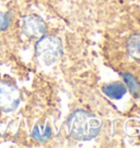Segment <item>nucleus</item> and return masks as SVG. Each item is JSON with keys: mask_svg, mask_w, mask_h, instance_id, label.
<instances>
[{"mask_svg": "<svg viewBox=\"0 0 140 148\" xmlns=\"http://www.w3.org/2000/svg\"><path fill=\"white\" fill-rule=\"evenodd\" d=\"M11 22V15L10 13H1L0 12V31H5L8 28Z\"/></svg>", "mask_w": 140, "mask_h": 148, "instance_id": "1a4fd4ad", "label": "nucleus"}, {"mask_svg": "<svg viewBox=\"0 0 140 148\" xmlns=\"http://www.w3.org/2000/svg\"><path fill=\"white\" fill-rule=\"evenodd\" d=\"M32 136L35 139L41 140V142L46 140V139L49 138V136H51V129H49V126H46L45 130H44V132H42V131H40V127H38V126H35L32 132Z\"/></svg>", "mask_w": 140, "mask_h": 148, "instance_id": "6e6552de", "label": "nucleus"}, {"mask_svg": "<svg viewBox=\"0 0 140 148\" xmlns=\"http://www.w3.org/2000/svg\"><path fill=\"white\" fill-rule=\"evenodd\" d=\"M37 59L43 64H54L62 53V42L56 36H44L35 46Z\"/></svg>", "mask_w": 140, "mask_h": 148, "instance_id": "f03ea898", "label": "nucleus"}, {"mask_svg": "<svg viewBox=\"0 0 140 148\" xmlns=\"http://www.w3.org/2000/svg\"><path fill=\"white\" fill-rule=\"evenodd\" d=\"M127 50L131 57L140 59V33L131 35L127 40Z\"/></svg>", "mask_w": 140, "mask_h": 148, "instance_id": "423d86ee", "label": "nucleus"}, {"mask_svg": "<svg viewBox=\"0 0 140 148\" xmlns=\"http://www.w3.org/2000/svg\"><path fill=\"white\" fill-rule=\"evenodd\" d=\"M21 94L12 84L0 82V110L11 112L20 105Z\"/></svg>", "mask_w": 140, "mask_h": 148, "instance_id": "7ed1b4c3", "label": "nucleus"}, {"mask_svg": "<svg viewBox=\"0 0 140 148\" xmlns=\"http://www.w3.org/2000/svg\"><path fill=\"white\" fill-rule=\"evenodd\" d=\"M22 29L26 36L40 38L44 35L46 26L42 18L35 14H30L22 18Z\"/></svg>", "mask_w": 140, "mask_h": 148, "instance_id": "20e7f679", "label": "nucleus"}, {"mask_svg": "<svg viewBox=\"0 0 140 148\" xmlns=\"http://www.w3.org/2000/svg\"><path fill=\"white\" fill-rule=\"evenodd\" d=\"M101 125L98 118L84 110L73 111L67 120L70 135L78 140H91L96 137L101 131Z\"/></svg>", "mask_w": 140, "mask_h": 148, "instance_id": "f257e3e1", "label": "nucleus"}, {"mask_svg": "<svg viewBox=\"0 0 140 148\" xmlns=\"http://www.w3.org/2000/svg\"><path fill=\"white\" fill-rule=\"evenodd\" d=\"M103 92L110 97L111 99L119 100L125 96L127 92L126 86L121 82H114V83H108L103 86Z\"/></svg>", "mask_w": 140, "mask_h": 148, "instance_id": "39448f33", "label": "nucleus"}, {"mask_svg": "<svg viewBox=\"0 0 140 148\" xmlns=\"http://www.w3.org/2000/svg\"><path fill=\"white\" fill-rule=\"evenodd\" d=\"M124 81L126 82V85L128 86L130 92L135 96L136 98L140 96V83L138 82V79H136L135 76L131 73H123L121 74Z\"/></svg>", "mask_w": 140, "mask_h": 148, "instance_id": "0eeeda50", "label": "nucleus"}]
</instances>
